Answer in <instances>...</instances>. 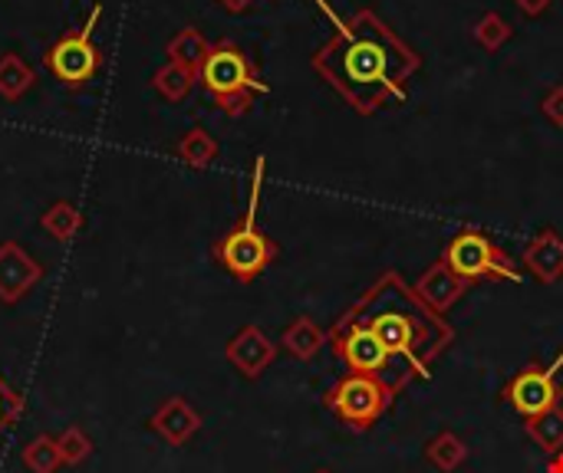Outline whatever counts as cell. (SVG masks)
<instances>
[{"mask_svg":"<svg viewBox=\"0 0 563 473\" xmlns=\"http://www.w3.org/2000/svg\"><path fill=\"white\" fill-rule=\"evenodd\" d=\"M264 171H267V161L264 155L254 161V174H251V201H247V211L244 217L221 237L214 240L211 254L218 260V267L224 273H231L238 283H254L277 257H280V247L274 237H267L261 227H257V204H261V184H264Z\"/></svg>","mask_w":563,"mask_h":473,"instance_id":"3957f363","label":"cell"},{"mask_svg":"<svg viewBox=\"0 0 563 473\" xmlns=\"http://www.w3.org/2000/svg\"><path fill=\"white\" fill-rule=\"evenodd\" d=\"M412 290H416V296H419L432 313L445 316L459 300H465V293L472 290V283L462 280V277H455V273L445 267V260L439 257L432 267L422 270V277L412 283Z\"/></svg>","mask_w":563,"mask_h":473,"instance_id":"30bf717a","label":"cell"},{"mask_svg":"<svg viewBox=\"0 0 563 473\" xmlns=\"http://www.w3.org/2000/svg\"><path fill=\"white\" fill-rule=\"evenodd\" d=\"M442 260H445V267L455 277L468 280L472 286L475 283H485V280H492V283H501V280L521 283V267L482 227H462L445 244Z\"/></svg>","mask_w":563,"mask_h":473,"instance_id":"8992f818","label":"cell"},{"mask_svg":"<svg viewBox=\"0 0 563 473\" xmlns=\"http://www.w3.org/2000/svg\"><path fill=\"white\" fill-rule=\"evenodd\" d=\"M563 369V349L551 365H528L521 369L508 388H505V402L521 415V418H538L551 408H558L563 402V388L558 382Z\"/></svg>","mask_w":563,"mask_h":473,"instance_id":"9c48e42d","label":"cell"},{"mask_svg":"<svg viewBox=\"0 0 563 473\" xmlns=\"http://www.w3.org/2000/svg\"><path fill=\"white\" fill-rule=\"evenodd\" d=\"M208 49H211V43H208V40H205V33H201V30H195V26H181V30L168 40V46H165L168 63H178V66L191 69V72H198V69H201V63H205Z\"/></svg>","mask_w":563,"mask_h":473,"instance_id":"9a60e30c","label":"cell"},{"mask_svg":"<svg viewBox=\"0 0 563 473\" xmlns=\"http://www.w3.org/2000/svg\"><path fill=\"white\" fill-rule=\"evenodd\" d=\"M310 63L353 112L373 115L406 95L409 79L422 66V53L406 43L376 10L363 7L340 20V30L313 53Z\"/></svg>","mask_w":563,"mask_h":473,"instance_id":"6da1fadb","label":"cell"},{"mask_svg":"<svg viewBox=\"0 0 563 473\" xmlns=\"http://www.w3.org/2000/svg\"><path fill=\"white\" fill-rule=\"evenodd\" d=\"M274 356H277V346H274L257 326L241 329V333L231 339V346H228V359H231L234 369H241L247 379L264 375V369H271Z\"/></svg>","mask_w":563,"mask_h":473,"instance_id":"7c38bea8","label":"cell"},{"mask_svg":"<svg viewBox=\"0 0 563 473\" xmlns=\"http://www.w3.org/2000/svg\"><path fill=\"white\" fill-rule=\"evenodd\" d=\"M327 408L350 428V431H369L396 402V392L369 375L346 372L330 392H327Z\"/></svg>","mask_w":563,"mask_h":473,"instance_id":"ba28073f","label":"cell"},{"mask_svg":"<svg viewBox=\"0 0 563 473\" xmlns=\"http://www.w3.org/2000/svg\"><path fill=\"white\" fill-rule=\"evenodd\" d=\"M313 473H333V471H313Z\"/></svg>","mask_w":563,"mask_h":473,"instance_id":"83f0119b","label":"cell"},{"mask_svg":"<svg viewBox=\"0 0 563 473\" xmlns=\"http://www.w3.org/2000/svg\"><path fill=\"white\" fill-rule=\"evenodd\" d=\"M13 415H16V398L0 385V431L13 421Z\"/></svg>","mask_w":563,"mask_h":473,"instance_id":"cb8c5ba5","label":"cell"},{"mask_svg":"<svg viewBox=\"0 0 563 473\" xmlns=\"http://www.w3.org/2000/svg\"><path fill=\"white\" fill-rule=\"evenodd\" d=\"M515 3H518V7H521L528 16H541V13H544V10H548L554 0H515Z\"/></svg>","mask_w":563,"mask_h":473,"instance_id":"d4e9b609","label":"cell"},{"mask_svg":"<svg viewBox=\"0 0 563 473\" xmlns=\"http://www.w3.org/2000/svg\"><path fill=\"white\" fill-rule=\"evenodd\" d=\"M178 158L185 161V165H191V168H208L214 158H218V142L201 128V125H195L181 142H178Z\"/></svg>","mask_w":563,"mask_h":473,"instance_id":"ffe728a7","label":"cell"},{"mask_svg":"<svg viewBox=\"0 0 563 473\" xmlns=\"http://www.w3.org/2000/svg\"><path fill=\"white\" fill-rule=\"evenodd\" d=\"M218 3H221L228 13H244V10H247V7H254L257 0H218Z\"/></svg>","mask_w":563,"mask_h":473,"instance_id":"484cf974","label":"cell"},{"mask_svg":"<svg viewBox=\"0 0 563 473\" xmlns=\"http://www.w3.org/2000/svg\"><path fill=\"white\" fill-rule=\"evenodd\" d=\"M541 112H544L558 128H563V86H551V89H548V95L541 99Z\"/></svg>","mask_w":563,"mask_h":473,"instance_id":"603a6c76","label":"cell"},{"mask_svg":"<svg viewBox=\"0 0 563 473\" xmlns=\"http://www.w3.org/2000/svg\"><path fill=\"white\" fill-rule=\"evenodd\" d=\"M56 240H69L76 230H79V224H82V214L73 207V204H66V201H59V204H53L46 214H43V221H40Z\"/></svg>","mask_w":563,"mask_h":473,"instance_id":"7402d4cb","label":"cell"},{"mask_svg":"<svg viewBox=\"0 0 563 473\" xmlns=\"http://www.w3.org/2000/svg\"><path fill=\"white\" fill-rule=\"evenodd\" d=\"M198 82L214 99V105L231 119L251 112L254 99L271 92V86L261 79V69L254 66V59L234 40L211 43V49L198 69Z\"/></svg>","mask_w":563,"mask_h":473,"instance_id":"277c9868","label":"cell"},{"mask_svg":"<svg viewBox=\"0 0 563 473\" xmlns=\"http://www.w3.org/2000/svg\"><path fill=\"white\" fill-rule=\"evenodd\" d=\"M330 349L336 352V359H340L350 372L379 379V382H386L396 395H402L406 385L416 382V375H412L409 369H402V365L379 346V339H376L369 329H363V326H356V323H346L343 316H340V319L333 323V329H330Z\"/></svg>","mask_w":563,"mask_h":473,"instance_id":"5b68a950","label":"cell"},{"mask_svg":"<svg viewBox=\"0 0 563 473\" xmlns=\"http://www.w3.org/2000/svg\"><path fill=\"white\" fill-rule=\"evenodd\" d=\"M544 473H563V451L561 454H554V458L548 461V471Z\"/></svg>","mask_w":563,"mask_h":473,"instance_id":"4316f807","label":"cell"},{"mask_svg":"<svg viewBox=\"0 0 563 473\" xmlns=\"http://www.w3.org/2000/svg\"><path fill=\"white\" fill-rule=\"evenodd\" d=\"M515 36V26L498 13V10H488L478 23H475V43L488 53H498L508 40Z\"/></svg>","mask_w":563,"mask_h":473,"instance_id":"44dd1931","label":"cell"},{"mask_svg":"<svg viewBox=\"0 0 563 473\" xmlns=\"http://www.w3.org/2000/svg\"><path fill=\"white\" fill-rule=\"evenodd\" d=\"M36 277H40V267L20 247H13V244L0 247V293L7 300H13L20 290H26Z\"/></svg>","mask_w":563,"mask_h":473,"instance_id":"4fadbf2b","label":"cell"},{"mask_svg":"<svg viewBox=\"0 0 563 473\" xmlns=\"http://www.w3.org/2000/svg\"><path fill=\"white\" fill-rule=\"evenodd\" d=\"M343 319L369 329L379 346L416 379H432L435 359L455 339V329L439 313H432L396 270H386L343 313Z\"/></svg>","mask_w":563,"mask_h":473,"instance_id":"7a4b0ae2","label":"cell"},{"mask_svg":"<svg viewBox=\"0 0 563 473\" xmlns=\"http://www.w3.org/2000/svg\"><path fill=\"white\" fill-rule=\"evenodd\" d=\"M521 263L528 267V273H531L538 283H544V286L558 283L563 277L561 234H558L554 227H541V230L528 240V247H525V254H521Z\"/></svg>","mask_w":563,"mask_h":473,"instance_id":"8fae6325","label":"cell"},{"mask_svg":"<svg viewBox=\"0 0 563 473\" xmlns=\"http://www.w3.org/2000/svg\"><path fill=\"white\" fill-rule=\"evenodd\" d=\"M426 461L442 473H455L468 461V444L455 431H442L426 444Z\"/></svg>","mask_w":563,"mask_h":473,"instance_id":"2e32d148","label":"cell"},{"mask_svg":"<svg viewBox=\"0 0 563 473\" xmlns=\"http://www.w3.org/2000/svg\"><path fill=\"white\" fill-rule=\"evenodd\" d=\"M195 82H198V72H191V69H185V66H178V63H165V66L152 76V89H155L162 99H168V102L188 99V92L195 89Z\"/></svg>","mask_w":563,"mask_h":473,"instance_id":"d6986e66","label":"cell"},{"mask_svg":"<svg viewBox=\"0 0 563 473\" xmlns=\"http://www.w3.org/2000/svg\"><path fill=\"white\" fill-rule=\"evenodd\" d=\"M99 16H102V3H92L89 16L76 30L63 33L43 53V69L53 79H59L66 89H82L99 72V66H102V56H99V49L92 43V30H96Z\"/></svg>","mask_w":563,"mask_h":473,"instance_id":"52a82bcc","label":"cell"},{"mask_svg":"<svg viewBox=\"0 0 563 473\" xmlns=\"http://www.w3.org/2000/svg\"><path fill=\"white\" fill-rule=\"evenodd\" d=\"M33 82H36V72L23 56L16 53L0 56V95L3 99H20L23 92L33 89Z\"/></svg>","mask_w":563,"mask_h":473,"instance_id":"ac0fdd59","label":"cell"},{"mask_svg":"<svg viewBox=\"0 0 563 473\" xmlns=\"http://www.w3.org/2000/svg\"><path fill=\"white\" fill-rule=\"evenodd\" d=\"M280 342H284V349H287L294 359L310 362V359H317V352L330 342V336H327L310 316H300V319H294V323L284 329Z\"/></svg>","mask_w":563,"mask_h":473,"instance_id":"5bb4252c","label":"cell"},{"mask_svg":"<svg viewBox=\"0 0 563 473\" xmlns=\"http://www.w3.org/2000/svg\"><path fill=\"white\" fill-rule=\"evenodd\" d=\"M525 431H528V438L544 451V454H561L563 451V405L558 408H551V412H544V415H538V418H528L525 421Z\"/></svg>","mask_w":563,"mask_h":473,"instance_id":"e0dca14e","label":"cell"}]
</instances>
